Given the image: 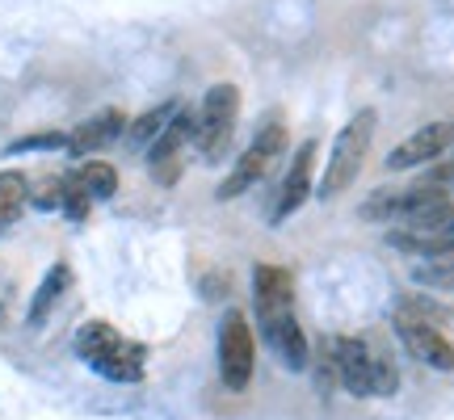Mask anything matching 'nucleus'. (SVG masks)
Wrapping results in <instances>:
<instances>
[{"mask_svg":"<svg viewBox=\"0 0 454 420\" xmlns=\"http://www.w3.org/2000/svg\"><path fill=\"white\" fill-rule=\"evenodd\" d=\"M76 354L110 383H139L144 378V345L127 340L118 328L89 320L76 332Z\"/></svg>","mask_w":454,"mask_h":420,"instance_id":"nucleus-1","label":"nucleus"},{"mask_svg":"<svg viewBox=\"0 0 454 420\" xmlns=\"http://www.w3.org/2000/svg\"><path fill=\"white\" fill-rule=\"evenodd\" d=\"M371 139H374V110H357L354 118L340 127L337 144H333V156H328V164H325V181H320V198H325V202L345 194L357 181L362 160H366V152H371Z\"/></svg>","mask_w":454,"mask_h":420,"instance_id":"nucleus-2","label":"nucleus"},{"mask_svg":"<svg viewBox=\"0 0 454 420\" xmlns=\"http://www.w3.org/2000/svg\"><path fill=\"white\" fill-rule=\"evenodd\" d=\"M240 118V89L236 84H215L202 97V113L194 118V144L207 160H219L231 144V130Z\"/></svg>","mask_w":454,"mask_h":420,"instance_id":"nucleus-3","label":"nucleus"},{"mask_svg":"<svg viewBox=\"0 0 454 420\" xmlns=\"http://www.w3.org/2000/svg\"><path fill=\"white\" fill-rule=\"evenodd\" d=\"M282 152H286V130H282V122H270V127L248 144V152L236 160V168L223 177V185L215 190V198H219V202H231V198L248 194V190L274 168V160L282 156Z\"/></svg>","mask_w":454,"mask_h":420,"instance_id":"nucleus-4","label":"nucleus"},{"mask_svg":"<svg viewBox=\"0 0 454 420\" xmlns=\"http://www.w3.org/2000/svg\"><path fill=\"white\" fill-rule=\"evenodd\" d=\"M253 366H257V345H253V328L240 311H231L219 328V378L223 387L244 391L248 378H253Z\"/></svg>","mask_w":454,"mask_h":420,"instance_id":"nucleus-5","label":"nucleus"},{"mask_svg":"<svg viewBox=\"0 0 454 420\" xmlns=\"http://www.w3.org/2000/svg\"><path fill=\"white\" fill-rule=\"evenodd\" d=\"M395 332H400L408 354L417 357V362H425L429 370H442V374L454 370V345L434 328L429 315H421V311H412V307H400L395 311Z\"/></svg>","mask_w":454,"mask_h":420,"instance_id":"nucleus-6","label":"nucleus"},{"mask_svg":"<svg viewBox=\"0 0 454 420\" xmlns=\"http://www.w3.org/2000/svg\"><path fill=\"white\" fill-rule=\"evenodd\" d=\"M442 202H450L442 185H425V181H417V185H408V190H379V194L362 206V214H366V219H383V223H391V219L412 223L417 214L442 206Z\"/></svg>","mask_w":454,"mask_h":420,"instance_id":"nucleus-7","label":"nucleus"},{"mask_svg":"<svg viewBox=\"0 0 454 420\" xmlns=\"http://www.w3.org/2000/svg\"><path fill=\"white\" fill-rule=\"evenodd\" d=\"M374 357L379 349H371L362 337H340L333 345V370L349 395H374Z\"/></svg>","mask_w":454,"mask_h":420,"instance_id":"nucleus-8","label":"nucleus"},{"mask_svg":"<svg viewBox=\"0 0 454 420\" xmlns=\"http://www.w3.org/2000/svg\"><path fill=\"white\" fill-rule=\"evenodd\" d=\"M450 147H454V122H429V127L412 130L400 147H391L387 168L391 173H400V168H417V164L442 160Z\"/></svg>","mask_w":454,"mask_h":420,"instance_id":"nucleus-9","label":"nucleus"},{"mask_svg":"<svg viewBox=\"0 0 454 420\" xmlns=\"http://www.w3.org/2000/svg\"><path fill=\"white\" fill-rule=\"evenodd\" d=\"M194 139V113H177L168 127L156 135V144L147 152V168L160 185H173L181 177V147Z\"/></svg>","mask_w":454,"mask_h":420,"instance_id":"nucleus-10","label":"nucleus"},{"mask_svg":"<svg viewBox=\"0 0 454 420\" xmlns=\"http://www.w3.org/2000/svg\"><path fill=\"white\" fill-rule=\"evenodd\" d=\"M311 173H316V139H303L299 152L291 156V168H286V177H282V190H278V206H274V214H270L274 223L291 219L294 210L311 198Z\"/></svg>","mask_w":454,"mask_h":420,"instance_id":"nucleus-11","label":"nucleus"},{"mask_svg":"<svg viewBox=\"0 0 454 420\" xmlns=\"http://www.w3.org/2000/svg\"><path fill=\"white\" fill-rule=\"evenodd\" d=\"M253 303H257V320L286 315L294 303L291 269H286V265H257V269H253Z\"/></svg>","mask_w":454,"mask_h":420,"instance_id":"nucleus-12","label":"nucleus"},{"mask_svg":"<svg viewBox=\"0 0 454 420\" xmlns=\"http://www.w3.org/2000/svg\"><path fill=\"white\" fill-rule=\"evenodd\" d=\"M261 337L270 340V349L282 357V366H291V370H303V366H308V337H303V328L294 320V311L261 320Z\"/></svg>","mask_w":454,"mask_h":420,"instance_id":"nucleus-13","label":"nucleus"},{"mask_svg":"<svg viewBox=\"0 0 454 420\" xmlns=\"http://www.w3.org/2000/svg\"><path fill=\"white\" fill-rule=\"evenodd\" d=\"M122 127H127V118H122V110H101L98 118H89V122H81V127L72 130V139H67V147H72V156H84V152H98V147H106L110 139H118V135H122Z\"/></svg>","mask_w":454,"mask_h":420,"instance_id":"nucleus-14","label":"nucleus"},{"mask_svg":"<svg viewBox=\"0 0 454 420\" xmlns=\"http://www.w3.org/2000/svg\"><path fill=\"white\" fill-rule=\"evenodd\" d=\"M30 202V185L21 173H0V227H13L21 219V210Z\"/></svg>","mask_w":454,"mask_h":420,"instance_id":"nucleus-15","label":"nucleus"},{"mask_svg":"<svg viewBox=\"0 0 454 420\" xmlns=\"http://www.w3.org/2000/svg\"><path fill=\"white\" fill-rule=\"evenodd\" d=\"M67 282H72V269H67V265H55V269L43 277V286H38V294H34V303H30V323L34 328L51 315V307L59 303V294L67 291Z\"/></svg>","mask_w":454,"mask_h":420,"instance_id":"nucleus-16","label":"nucleus"},{"mask_svg":"<svg viewBox=\"0 0 454 420\" xmlns=\"http://www.w3.org/2000/svg\"><path fill=\"white\" fill-rule=\"evenodd\" d=\"M404 231H417V236H446V240H454V202H442V206L417 214L412 223H404Z\"/></svg>","mask_w":454,"mask_h":420,"instance_id":"nucleus-17","label":"nucleus"},{"mask_svg":"<svg viewBox=\"0 0 454 420\" xmlns=\"http://www.w3.org/2000/svg\"><path fill=\"white\" fill-rule=\"evenodd\" d=\"M76 181L89 190V198H114L118 194V173H114L110 164H101V160L84 164L81 173H76Z\"/></svg>","mask_w":454,"mask_h":420,"instance_id":"nucleus-18","label":"nucleus"},{"mask_svg":"<svg viewBox=\"0 0 454 420\" xmlns=\"http://www.w3.org/2000/svg\"><path fill=\"white\" fill-rule=\"evenodd\" d=\"M164 122H168V110H152V113H144L135 127H130V144H156V135L164 130Z\"/></svg>","mask_w":454,"mask_h":420,"instance_id":"nucleus-19","label":"nucleus"},{"mask_svg":"<svg viewBox=\"0 0 454 420\" xmlns=\"http://www.w3.org/2000/svg\"><path fill=\"white\" fill-rule=\"evenodd\" d=\"M64 210L72 219H84V214H89V190H84L76 177H64Z\"/></svg>","mask_w":454,"mask_h":420,"instance_id":"nucleus-20","label":"nucleus"},{"mask_svg":"<svg viewBox=\"0 0 454 420\" xmlns=\"http://www.w3.org/2000/svg\"><path fill=\"white\" fill-rule=\"evenodd\" d=\"M412 277L421 286H434V291H454V269H429V265H417Z\"/></svg>","mask_w":454,"mask_h":420,"instance_id":"nucleus-21","label":"nucleus"},{"mask_svg":"<svg viewBox=\"0 0 454 420\" xmlns=\"http://www.w3.org/2000/svg\"><path fill=\"white\" fill-rule=\"evenodd\" d=\"M421 181H425V185H442V190H446V185H454V152L446 156V160H434V168H429Z\"/></svg>","mask_w":454,"mask_h":420,"instance_id":"nucleus-22","label":"nucleus"},{"mask_svg":"<svg viewBox=\"0 0 454 420\" xmlns=\"http://www.w3.org/2000/svg\"><path fill=\"white\" fill-rule=\"evenodd\" d=\"M34 206H43V210L64 206V177H59V181H47V185L34 194Z\"/></svg>","mask_w":454,"mask_h":420,"instance_id":"nucleus-23","label":"nucleus"},{"mask_svg":"<svg viewBox=\"0 0 454 420\" xmlns=\"http://www.w3.org/2000/svg\"><path fill=\"white\" fill-rule=\"evenodd\" d=\"M64 144H67L64 135H55V130H51V135H30V139L13 144V152H30V147H64Z\"/></svg>","mask_w":454,"mask_h":420,"instance_id":"nucleus-24","label":"nucleus"}]
</instances>
